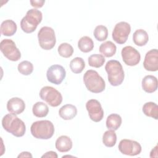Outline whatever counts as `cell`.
<instances>
[{
	"instance_id": "cell-1",
	"label": "cell",
	"mask_w": 158,
	"mask_h": 158,
	"mask_svg": "<svg viewBox=\"0 0 158 158\" xmlns=\"http://www.w3.org/2000/svg\"><path fill=\"white\" fill-rule=\"evenodd\" d=\"M2 126L5 130L16 137L23 136L26 131L25 123L13 114H8L3 117Z\"/></svg>"
},
{
	"instance_id": "cell-2",
	"label": "cell",
	"mask_w": 158,
	"mask_h": 158,
	"mask_svg": "<svg viewBox=\"0 0 158 158\" xmlns=\"http://www.w3.org/2000/svg\"><path fill=\"white\" fill-rule=\"evenodd\" d=\"M108 81L112 86H117L122 84L125 74L121 63L116 60H109L105 66Z\"/></svg>"
},
{
	"instance_id": "cell-3",
	"label": "cell",
	"mask_w": 158,
	"mask_h": 158,
	"mask_svg": "<svg viewBox=\"0 0 158 158\" xmlns=\"http://www.w3.org/2000/svg\"><path fill=\"white\" fill-rule=\"evenodd\" d=\"M53 123L47 120H38L32 123L30 131L33 137L41 139H48L54 133Z\"/></svg>"
},
{
	"instance_id": "cell-4",
	"label": "cell",
	"mask_w": 158,
	"mask_h": 158,
	"mask_svg": "<svg viewBox=\"0 0 158 158\" xmlns=\"http://www.w3.org/2000/svg\"><path fill=\"white\" fill-rule=\"evenodd\" d=\"M83 81L88 90L94 93H101L106 88L104 79L96 71L93 70H88L85 73Z\"/></svg>"
},
{
	"instance_id": "cell-5",
	"label": "cell",
	"mask_w": 158,
	"mask_h": 158,
	"mask_svg": "<svg viewBox=\"0 0 158 158\" xmlns=\"http://www.w3.org/2000/svg\"><path fill=\"white\" fill-rule=\"evenodd\" d=\"M42 19L43 14L40 10L31 9L27 12L25 16L21 20L20 27L25 33H31L36 29Z\"/></svg>"
},
{
	"instance_id": "cell-6",
	"label": "cell",
	"mask_w": 158,
	"mask_h": 158,
	"mask_svg": "<svg viewBox=\"0 0 158 158\" xmlns=\"http://www.w3.org/2000/svg\"><path fill=\"white\" fill-rule=\"evenodd\" d=\"M38 43L40 47L44 50L52 49L56 43L54 30L49 27H43L38 33Z\"/></svg>"
},
{
	"instance_id": "cell-7",
	"label": "cell",
	"mask_w": 158,
	"mask_h": 158,
	"mask_svg": "<svg viewBox=\"0 0 158 158\" xmlns=\"http://www.w3.org/2000/svg\"><path fill=\"white\" fill-rule=\"evenodd\" d=\"M40 96L42 100L52 107L59 106L62 101L61 93L52 86L43 87L40 91Z\"/></svg>"
},
{
	"instance_id": "cell-8",
	"label": "cell",
	"mask_w": 158,
	"mask_h": 158,
	"mask_svg": "<svg viewBox=\"0 0 158 158\" xmlns=\"http://www.w3.org/2000/svg\"><path fill=\"white\" fill-rule=\"evenodd\" d=\"M0 49L3 55L9 60L17 61L21 57L19 49L12 40H2L0 43Z\"/></svg>"
},
{
	"instance_id": "cell-9",
	"label": "cell",
	"mask_w": 158,
	"mask_h": 158,
	"mask_svg": "<svg viewBox=\"0 0 158 158\" xmlns=\"http://www.w3.org/2000/svg\"><path fill=\"white\" fill-rule=\"evenodd\" d=\"M130 31V25L126 22H120L117 23L114 27L112 36L117 43L122 44L127 41Z\"/></svg>"
},
{
	"instance_id": "cell-10",
	"label": "cell",
	"mask_w": 158,
	"mask_h": 158,
	"mask_svg": "<svg viewBox=\"0 0 158 158\" xmlns=\"http://www.w3.org/2000/svg\"><path fill=\"white\" fill-rule=\"evenodd\" d=\"M118 148L122 154L127 156H136L141 152V146L138 142L128 139H122Z\"/></svg>"
},
{
	"instance_id": "cell-11",
	"label": "cell",
	"mask_w": 158,
	"mask_h": 158,
	"mask_svg": "<svg viewBox=\"0 0 158 158\" xmlns=\"http://www.w3.org/2000/svg\"><path fill=\"white\" fill-rule=\"evenodd\" d=\"M66 76L65 69L60 65H52L49 67L46 72L48 80L53 84L60 85Z\"/></svg>"
},
{
	"instance_id": "cell-12",
	"label": "cell",
	"mask_w": 158,
	"mask_h": 158,
	"mask_svg": "<svg viewBox=\"0 0 158 158\" xmlns=\"http://www.w3.org/2000/svg\"><path fill=\"white\" fill-rule=\"evenodd\" d=\"M86 109L91 120L99 122L103 118L104 110L98 100L93 99L88 101L86 103Z\"/></svg>"
},
{
	"instance_id": "cell-13",
	"label": "cell",
	"mask_w": 158,
	"mask_h": 158,
	"mask_svg": "<svg viewBox=\"0 0 158 158\" xmlns=\"http://www.w3.org/2000/svg\"><path fill=\"white\" fill-rule=\"evenodd\" d=\"M121 54L123 61L127 65L135 66L140 62V53L135 48L131 46L124 47L122 49Z\"/></svg>"
},
{
	"instance_id": "cell-14",
	"label": "cell",
	"mask_w": 158,
	"mask_h": 158,
	"mask_svg": "<svg viewBox=\"0 0 158 158\" xmlns=\"http://www.w3.org/2000/svg\"><path fill=\"white\" fill-rule=\"evenodd\" d=\"M144 68L148 71L156 72L158 70V51L153 49L146 52L143 62Z\"/></svg>"
},
{
	"instance_id": "cell-15",
	"label": "cell",
	"mask_w": 158,
	"mask_h": 158,
	"mask_svg": "<svg viewBox=\"0 0 158 158\" xmlns=\"http://www.w3.org/2000/svg\"><path fill=\"white\" fill-rule=\"evenodd\" d=\"M7 109L10 113L19 115L25 110V104L21 98L17 97L12 98L7 101Z\"/></svg>"
},
{
	"instance_id": "cell-16",
	"label": "cell",
	"mask_w": 158,
	"mask_h": 158,
	"mask_svg": "<svg viewBox=\"0 0 158 158\" xmlns=\"http://www.w3.org/2000/svg\"><path fill=\"white\" fill-rule=\"evenodd\" d=\"M157 79L156 77L151 75L145 76L142 80V88L144 91L148 93L155 92L157 89Z\"/></svg>"
},
{
	"instance_id": "cell-17",
	"label": "cell",
	"mask_w": 158,
	"mask_h": 158,
	"mask_svg": "<svg viewBox=\"0 0 158 158\" xmlns=\"http://www.w3.org/2000/svg\"><path fill=\"white\" fill-rule=\"evenodd\" d=\"M59 114V116L64 120H71L77 115V109L72 104H65L60 108Z\"/></svg>"
},
{
	"instance_id": "cell-18",
	"label": "cell",
	"mask_w": 158,
	"mask_h": 158,
	"mask_svg": "<svg viewBox=\"0 0 158 158\" xmlns=\"http://www.w3.org/2000/svg\"><path fill=\"white\" fill-rule=\"evenodd\" d=\"M72 141L69 136L62 135L57 139L56 148L60 152H66L72 149Z\"/></svg>"
},
{
	"instance_id": "cell-19",
	"label": "cell",
	"mask_w": 158,
	"mask_h": 158,
	"mask_svg": "<svg viewBox=\"0 0 158 158\" xmlns=\"http://www.w3.org/2000/svg\"><path fill=\"white\" fill-rule=\"evenodd\" d=\"M17 24L12 20H6L1 23V32L4 36H10L14 35L17 31Z\"/></svg>"
},
{
	"instance_id": "cell-20",
	"label": "cell",
	"mask_w": 158,
	"mask_h": 158,
	"mask_svg": "<svg viewBox=\"0 0 158 158\" xmlns=\"http://www.w3.org/2000/svg\"><path fill=\"white\" fill-rule=\"evenodd\" d=\"M149 40V36L147 32L143 29L136 30L133 35V41L134 43L138 46H144Z\"/></svg>"
},
{
	"instance_id": "cell-21",
	"label": "cell",
	"mask_w": 158,
	"mask_h": 158,
	"mask_svg": "<svg viewBox=\"0 0 158 158\" xmlns=\"http://www.w3.org/2000/svg\"><path fill=\"white\" fill-rule=\"evenodd\" d=\"M117 51V47L112 41H107L102 43L99 46V52L103 56L110 57L113 56Z\"/></svg>"
},
{
	"instance_id": "cell-22",
	"label": "cell",
	"mask_w": 158,
	"mask_h": 158,
	"mask_svg": "<svg viewBox=\"0 0 158 158\" xmlns=\"http://www.w3.org/2000/svg\"><path fill=\"white\" fill-rule=\"evenodd\" d=\"M143 112L148 117H152L156 120L158 118V106L153 102H148L143 106Z\"/></svg>"
},
{
	"instance_id": "cell-23",
	"label": "cell",
	"mask_w": 158,
	"mask_h": 158,
	"mask_svg": "<svg viewBox=\"0 0 158 158\" xmlns=\"http://www.w3.org/2000/svg\"><path fill=\"white\" fill-rule=\"evenodd\" d=\"M78 47L81 52H89L93 50L94 43L90 37L84 36L78 40Z\"/></svg>"
},
{
	"instance_id": "cell-24",
	"label": "cell",
	"mask_w": 158,
	"mask_h": 158,
	"mask_svg": "<svg viewBox=\"0 0 158 158\" xmlns=\"http://www.w3.org/2000/svg\"><path fill=\"white\" fill-rule=\"evenodd\" d=\"M122 124V118L117 114H112L107 117L106 127L107 128L117 130Z\"/></svg>"
},
{
	"instance_id": "cell-25",
	"label": "cell",
	"mask_w": 158,
	"mask_h": 158,
	"mask_svg": "<svg viewBox=\"0 0 158 158\" xmlns=\"http://www.w3.org/2000/svg\"><path fill=\"white\" fill-rule=\"evenodd\" d=\"M32 112L37 117H44L49 112V107L43 102H37L33 106Z\"/></svg>"
},
{
	"instance_id": "cell-26",
	"label": "cell",
	"mask_w": 158,
	"mask_h": 158,
	"mask_svg": "<svg viewBox=\"0 0 158 158\" xmlns=\"http://www.w3.org/2000/svg\"><path fill=\"white\" fill-rule=\"evenodd\" d=\"M117 141V135L114 130H110L104 132L102 136V143L109 148L113 147Z\"/></svg>"
},
{
	"instance_id": "cell-27",
	"label": "cell",
	"mask_w": 158,
	"mask_h": 158,
	"mask_svg": "<svg viewBox=\"0 0 158 158\" xmlns=\"http://www.w3.org/2000/svg\"><path fill=\"white\" fill-rule=\"evenodd\" d=\"M85 67V63L81 57H75L70 62V68L74 73H80Z\"/></svg>"
},
{
	"instance_id": "cell-28",
	"label": "cell",
	"mask_w": 158,
	"mask_h": 158,
	"mask_svg": "<svg viewBox=\"0 0 158 158\" xmlns=\"http://www.w3.org/2000/svg\"><path fill=\"white\" fill-rule=\"evenodd\" d=\"M104 62L105 58L101 54H94L91 55L88 57V64L93 67L99 68L104 65Z\"/></svg>"
},
{
	"instance_id": "cell-29",
	"label": "cell",
	"mask_w": 158,
	"mask_h": 158,
	"mask_svg": "<svg viewBox=\"0 0 158 158\" xmlns=\"http://www.w3.org/2000/svg\"><path fill=\"white\" fill-rule=\"evenodd\" d=\"M57 51L60 56L68 58L72 56L73 53V48L70 44L67 43H63L59 46Z\"/></svg>"
},
{
	"instance_id": "cell-30",
	"label": "cell",
	"mask_w": 158,
	"mask_h": 158,
	"mask_svg": "<svg viewBox=\"0 0 158 158\" xmlns=\"http://www.w3.org/2000/svg\"><path fill=\"white\" fill-rule=\"evenodd\" d=\"M94 36L99 41L106 40L108 36V30L104 25H98L94 30Z\"/></svg>"
},
{
	"instance_id": "cell-31",
	"label": "cell",
	"mask_w": 158,
	"mask_h": 158,
	"mask_svg": "<svg viewBox=\"0 0 158 158\" xmlns=\"http://www.w3.org/2000/svg\"><path fill=\"white\" fill-rule=\"evenodd\" d=\"M18 71L23 75H29L33 71V65L31 62L28 60H23L19 64Z\"/></svg>"
},
{
	"instance_id": "cell-32",
	"label": "cell",
	"mask_w": 158,
	"mask_h": 158,
	"mask_svg": "<svg viewBox=\"0 0 158 158\" xmlns=\"http://www.w3.org/2000/svg\"><path fill=\"white\" fill-rule=\"evenodd\" d=\"M31 5L36 8H40L43 7V6L44 5L45 1H30Z\"/></svg>"
},
{
	"instance_id": "cell-33",
	"label": "cell",
	"mask_w": 158,
	"mask_h": 158,
	"mask_svg": "<svg viewBox=\"0 0 158 158\" xmlns=\"http://www.w3.org/2000/svg\"><path fill=\"white\" fill-rule=\"evenodd\" d=\"M58 156L54 151H48L46 152L44 155L41 156V157H52V158H57Z\"/></svg>"
},
{
	"instance_id": "cell-34",
	"label": "cell",
	"mask_w": 158,
	"mask_h": 158,
	"mask_svg": "<svg viewBox=\"0 0 158 158\" xmlns=\"http://www.w3.org/2000/svg\"><path fill=\"white\" fill-rule=\"evenodd\" d=\"M32 155L29 152H22L19 156L18 157H32Z\"/></svg>"
}]
</instances>
